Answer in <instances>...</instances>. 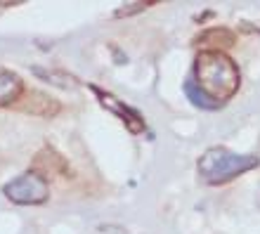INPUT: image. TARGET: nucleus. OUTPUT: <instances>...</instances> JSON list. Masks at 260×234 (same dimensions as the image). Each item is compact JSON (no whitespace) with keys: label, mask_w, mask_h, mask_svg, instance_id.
Listing matches in <instances>:
<instances>
[{"label":"nucleus","mask_w":260,"mask_h":234,"mask_svg":"<svg viewBox=\"0 0 260 234\" xmlns=\"http://www.w3.org/2000/svg\"><path fill=\"white\" fill-rule=\"evenodd\" d=\"M194 81L206 95L215 99V102H225L239 90V69L237 64L220 50H206L197 57V66H194Z\"/></svg>","instance_id":"f257e3e1"},{"label":"nucleus","mask_w":260,"mask_h":234,"mask_svg":"<svg viewBox=\"0 0 260 234\" xmlns=\"http://www.w3.org/2000/svg\"><path fill=\"white\" fill-rule=\"evenodd\" d=\"M260 163V158L253 154H234L225 147H213L199 158V178L206 185H225L241 173L251 171Z\"/></svg>","instance_id":"f03ea898"},{"label":"nucleus","mask_w":260,"mask_h":234,"mask_svg":"<svg viewBox=\"0 0 260 234\" xmlns=\"http://www.w3.org/2000/svg\"><path fill=\"white\" fill-rule=\"evenodd\" d=\"M3 192L10 201L14 204H21V206H38V204H45L50 196V185L48 180L38 175L36 171H28L19 178H14L12 182H7L3 187Z\"/></svg>","instance_id":"7ed1b4c3"},{"label":"nucleus","mask_w":260,"mask_h":234,"mask_svg":"<svg viewBox=\"0 0 260 234\" xmlns=\"http://www.w3.org/2000/svg\"><path fill=\"white\" fill-rule=\"evenodd\" d=\"M19 111H26L31 116H45V118H52L55 114H59V102L55 97L45 95L41 90H31L26 95H21V99L14 104Z\"/></svg>","instance_id":"20e7f679"},{"label":"nucleus","mask_w":260,"mask_h":234,"mask_svg":"<svg viewBox=\"0 0 260 234\" xmlns=\"http://www.w3.org/2000/svg\"><path fill=\"white\" fill-rule=\"evenodd\" d=\"M92 92L100 97V104H102V107H107V109L114 111L116 116H121V121L130 128V132H142L144 130L142 116H140L137 111H133L130 107H125L123 102H118L114 95H109V92H104V90H100V88H92Z\"/></svg>","instance_id":"39448f33"},{"label":"nucleus","mask_w":260,"mask_h":234,"mask_svg":"<svg viewBox=\"0 0 260 234\" xmlns=\"http://www.w3.org/2000/svg\"><path fill=\"white\" fill-rule=\"evenodd\" d=\"M24 95V83L14 71L0 66V107L17 104Z\"/></svg>","instance_id":"423d86ee"},{"label":"nucleus","mask_w":260,"mask_h":234,"mask_svg":"<svg viewBox=\"0 0 260 234\" xmlns=\"http://www.w3.org/2000/svg\"><path fill=\"white\" fill-rule=\"evenodd\" d=\"M197 43H204V45H213V48H230L234 45V34L230 28H208L197 38Z\"/></svg>","instance_id":"0eeeda50"},{"label":"nucleus","mask_w":260,"mask_h":234,"mask_svg":"<svg viewBox=\"0 0 260 234\" xmlns=\"http://www.w3.org/2000/svg\"><path fill=\"white\" fill-rule=\"evenodd\" d=\"M182 88H185V95L192 99V104H197V107H201V109H218L220 107V102H215V99H211V97L206 95L204 90L197 85V81H194L192 76L187 78Z\"/></svg>","instance_id":"6e6552de"}]
</instances>
